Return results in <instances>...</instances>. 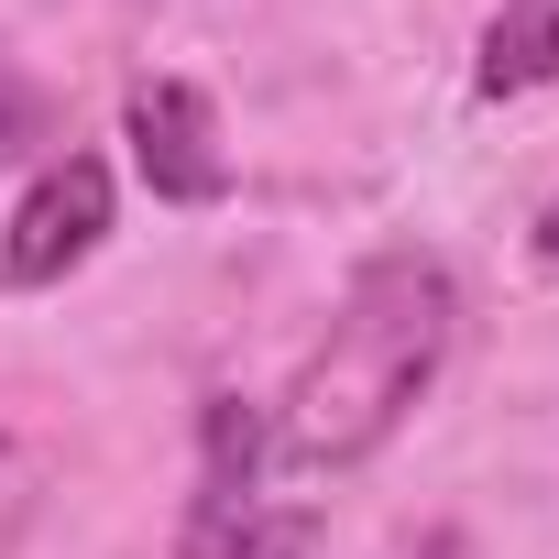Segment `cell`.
<instances>
[{
  "instance_id": "obj_1",
  "label": "cell",
  "mask_w": 559,
  "mask_h": 559,
  "mask_svg": "<svg viewBox=\"0 0 559 559\" xmlns=\"http://www.w3.org/2000/svg\"><path fill=\"white\" fill-rule=\"evenodd\" d=\"M439 352H450V274L417 263V252L362 263V286L341 297L319 362H308L297 395H286V461L330 472V461L384 450L395 417L417 406V384L439 373Z\"/></svg>"
},
{
  "instance_id": "obj_2",
  "label": "cell",
  "mask_w": 559,
  "mask_h": 559,
  "mask_svg": "<svg viewBox=\"0 0 559 559\" xmlns=\"http://www.w3.org/2000/svg\"><path fill=\"white\" fill-rule=\"evenodd\" d=\"M121 121H132V165H143V187H154V198H176V209L230 198V143H219L209 88H187V78H143Z\"/></svg>"
},
{
  "instance_id": "obj_3",
  "label": "cell",
  "mask_w": 559,
  "mask_h": 559,
  "mask_svg": "<svg viewBox=\"0 0 559 559\" xmlns=\"http://www.w3.org/2000/svg\"><path fill=\"white\" fill-rule=\"evenodd\" d=\"M110 230V165L99 154H67L56 176H34V198L12 209V241H0V274L12 286H56L67 263H88Z\"/></svg>"
},
{
  "instance_id": "obj_4",
  "label": "cell",
  "mask_w": 559,
  "mask_h": 559,
  "mask_svg": "<svg viewBox=\"0 0 559 559\" xmlns=\"http://www.w3.org/2000/svg\"><path fill=\"white\" fill-rule=\"evenodd\" d=\"M483 99H515V88H548L559 78V0H504L493 34H483Z\"/></svg>"
},
{
  "instance_id": "obj_5",
  "label": "cell",
  "mask_w": 559,
  "mask_h": 559,
  "mask_svg": "<svg viewBox=\"0 0 559 559\" xmlns=\"http://www.w3.org/2000/svg\"><path fill=\"white\" fill-rule=\"evenodd\" d=\"M252 472H263V417H252L241 395H219V406H209V493H198L209 537H219L230 515H252ZM209 537H198V548H209Z\"/></svg>"
}]
</instances>
